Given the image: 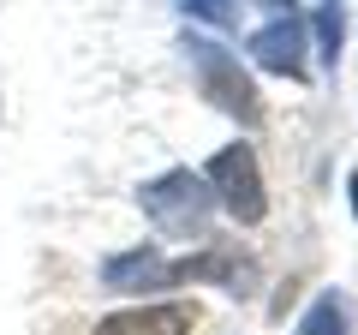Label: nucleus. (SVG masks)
I'll use <instances>...</instances> for the list:
<instances>
[{
	"label": "nucleus",
	"mask_w": 358,
	"mask_h": 335,
	"mask_svg": "<svg viewBox=\"0 0 358 335\" xmlns=\"http://www.w3.org/2000/svg\"><path fill=\"white\" fill-rule=\"evenodd\" d=\"M102 287H108V294L167 287V258H162V245H131V252H114V258L102 264Z\"/></svg>",
	"instance_id": "obj_5"
},
{
	"label": "nucleus",
	"mask_w": 358,
	"mask_h": 335,
	"mask_svg": "<svg viewBox=\"0 0 358 335\" xmlns=\"http://www.w3.org/2000/svg\"><path fill=\"white\" fill-rule=\"evenodd\" d=\"M346 198H352V216H358V168L346 174Z\"/></svg>",
	"instance_id": "obj_10"
},
{
	"label": "nucleus",
	"mask_w": 358,
	"mask_h": 335,
	"mask_svg": "<svg viewBox=\"0 0 358 335\" xmlns=\"http://www.w3.org/2000/svg\"><path fill=\"white\" fill-rule=\"evenodd\" d=\"M293 335H352V311H346V299L334 294V287H322V294L310 299V311L299 317Z\"/></svg>",
	"instance_id": "obj_7"
},
{
	"label": "nucleus",
	"mask_w": 358,
	"mask_h": 335,
	"mask_svg": "<svg viewBox=\"0 0 358 335\" xmlns=\"http://www.w3.org/2000/svg\"><path fill=\"white\" fill-rule=\"evenodd\" d=\"M209 192H215V204L227 210L239 228H257V221L268 216V192H263V168H257V150L251 144H227V150L209 156L203 168Z\"/></svg>",
	"instance_id": "obj_2"
},
{
	"label": "nucleus",
	"mask_w": 358,
	"mask_h": 335,
	"mask_svg": "<svg viewBox=\"0 0 358 335\" xmlns=\"http://www.w3.org/2000/svg\"><path fill=\"white\" fill-rule=\"evenodd\" d=\"M185 13H197V18H209V25H233V6L227 0H179Z\"/></svg>",
	"instance_id": "obj_9"
},
{
	"label": "nucleus",
	"mask_w": 358,
	"mask_h": 335,
	"mask_svg": "<svg viewBox=\"0 0 358 335\" xmlns=\"http://www.w3.org/2000/svg\"><path fill=\"white\" fill-rule=\"evenodd\" d=\"M185 54H192V66H197V84H203V96L221 108V114H233L239 126H257V120H263V96H257V84L245 78V66L233 60L221 42L192 36V42H185Z\"/></svg>",
	"instance_id": "obj_3"
},
{
	"label": "nucleus",
	"mask_w": 358,
	"mask_h": 335,
	"mask_svg": "<svg viewBox=\"0 0 358 335\" xmlns=\"http://www.w3.org/2000/svg\"><path fill=\"white\" fill-rule=\"evenodd\" d=\"M138 204L167 240H209V216H215V192L192 168H167L155 180L138 186Z\"/></svg>",
	"instance_id": "obj_1"
},
{
	"label": "nucleus",
	"mask_w": 358,
	"mask_h": 335,
	"mask_svg": "<svg viewBox=\"0 0 358 335\" xmlns=\"http://www.w3.org/2000/svg\"><path fill=\"white\" fill-rule=\"evenodd\" d=\"M197 329V306L167 299V306H131L96 323V335H192Z\"/></svg>",
	"instance_id": "obj_4"
},
{
	"label": "nucleus",
	"mask_w": 358,
	"mask_h": 335,
	"mask_svg": "<svg viewBox=\"0 0 358 335\" xmlns=\"http://www.w3.org/2000/svg\"><path fill=\"white\" fill-rule=\"evenodd\" d=\"M341 36H346L341 6H322V13H317V42H322V60H329V66H334V54H341Z\"/></svg>",
	"instance_id": "obj_8"
},
{
	"label": "nucleus",
	"mask_w": 358,
	"mask_h": 335,
	"mask_svg": "<svg viewBox=\"0 0 358 335\" xmlns=\"http://www.w3.org/2000/svg\"><path fill=\"white\" fill-rule=\"evenodd\" d=\"M251 60L263 66V72H275V78H305V30H299L293 18L263 25L251 36Z\"/></svg>",
	"instance_id": "obj_6"
}]
</instances>
